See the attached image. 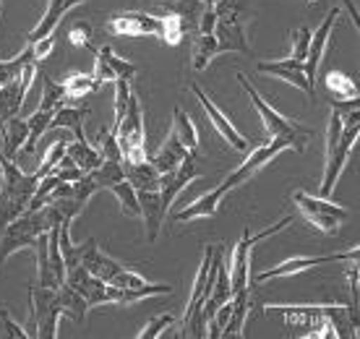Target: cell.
<instances>
[{"mask_svg": "<svg viewBox=\"0 0 360 339\" xmlns=\"http://www.w3.org/2000/svg\"><path fill=\"white\" fill-rule=\"evenodd\" d=\"M360 123H342V115L332 108L329 113V128H326V165L321 178V198L332 196L337 180L342 175L345 165L350 160V152L358 143Z\"/></svg>", "mask_w": 360, "mask_h": 339, "instance_id": "cell-1", "label": "cell"}, {"mask_svg": "<svg viewBox=\"0 0 360 339\" xmlns=\"http://www.w3.org/2000/svg\"><path fill=\"white\" fill-rule=\"evenodd\" d=\"M238 81H240V87L245 89L248 99L253 102V108H256V113L262 117V123H264V128H266L269 139H285L295 152H303L308 136H311V131H308L306 125H300L297 120H290V117H285L282 113H277V110L271 108L269 102L259 94V89L248 81L245 73H238Z\"/></svg>", "mask_w": 360, "mask_h": 339, "instance_id": "cell-2", "label": "cell"}, {"mask_svg": "<svg viewBox=\"0 0 360 339\" xmlns=\"http://www.w3.org/2000/svg\"><path fill=\"white\" fill-rule=\"evenodd\" d=\"M32 308H29L27 337L32 339H55L58 337V321H60V303H58V287H29Z\"/></svg>", "mask_w": 360, "mask_h": 339, "instance_id": "cell-3", "label": "cell"}, {"mask_svg": "<svg viewBox=\"0 0 360 339\" xmlns=\"http://www.w3.org/2000/svg\"><path fill=\"white\" fill-rule=\"evenodd\" d=\"M117 146L123 154V162H141L146 160V128H144V108H141V99L131 91L128 99V108L123 120L115 125Z\"/></svg>", "mask_w": 360, "mask_h": 339, "instance_id": "cell-4", "label": "cell"}, {"mask_svg": "<svg viewBox=\"0 0 360 339\" xmlns=\"http://www.w3.org/2000/svg\"><path fill=\"white\" fill-rule=\"evenodd\" d=\"M39 232H47L42 209H24L16 219H11L6 227H0V264L21 248H32V243Z\"/></svg>", "mask_w": 360, "mask_h": 339, "instance_id": "cell-5", "label": "cell"}, {"mask_svg": "<svg viewBox=\"0 0 360 339\" xmlns=\"http://www.w3.org/2000/svg\"><path fill=\"white\" fill-rule=\"evenodd\" d=\"M290 222H292V217H282L277 224H269V227L262 232H251V230L243 232V238H240L238 245L233 248V259H230V267H227V274H230V290H233V293L245 290V287L251 285V248L253 245L262 243L264 238L274 235V232L285 230Z\"/></svg>", "mask_w": 360, "mask_h": 339, "instance_id": "cell-6", "label": "cell"}, {"mask_svg": "<svg viewBox=\"0 0 360 339\" xmlns=\"http://www.w3.org/2000/svg\"><path fill=\"white\" fill-rule=\"evenodd\" d=\"M217 21H214V39L219 45V53H243L251 55V45L243 29V18H240V8L230 3V0H219L214 6Z\"/></svg>", "mask_w": 360, "mask_h": 339, "instance_id": "cell-7", "label": "cell"}, {"mask_svg": "<svg viewBox=\"0 0 360 339\" xmlns=\"http://www.w3.org/2000/svg\"><path fill=\"white\" fill-rule=\"evenodd\" d=\"M266 313H282L297 337H334L332 324L326 321V305H266Z\"/></svg>", "mask_w": 360, "mask_h": 339, "instance_id": "cell-8", "label": "cell"}, {"mask_svg": "<svg viewBox=\"0 0 360 339\" xmlns=\"http://www.w3.org/2000/svg\"><path fill=\"white\" fill-rule=\"evenodd\" d=\"M292 201H295L297 212L308 219V224H314L316 230L326 232V235H334L340 230V224L347 219V212L340 204H332L321 196H308L306 191H295Z\"/></svg>", "mask_w": 360, "mask_h": 339, "instance_id": "cell-9", "label": "cell"}, {"mask_svg": "<svg viewBox=\"0 0 360 339\" xmlns=\"http://www.w3.org/2000/svg\"><path fill=\"white\" fill-rule=\"evenodd\" d=\"M196 178H201V154L188 152L186 160L180 162L172 172H162L160 175V201H162L165 212L172 206V201L186 191Z\"/></svg>", "mask_w": 360, "mask_h": 339, "instance_id": "cell-10", "label": "cell"}, {"mask_svg": "<svg viewBox=\"0 0 360 339\" xmlns=\"http://www.w3.org/2000/svg\"><path fill=\"white\" fill-rule=\"evenodd\" d=\"M105 32L110 37L123 39H141V37H157L160 32V16L144 13V11H120L105 21Z\"/></svg>", "mask_w": 360, "mask_h": 339, "instance_id": "cell-11", "label": "cell"}, {"mask_svg": "<svg viewBox=\"0 0 360 339\" xmlns=\"http://www.w3.org/2000/svg\"><path fill=\"white\" fill-rule=\"evenodd\" d=\"M285 149H290V143L285 141V139H269L266 143H262V146H256L251 154H248V160L240 165V167H235L230 175H227L225 180H222V186L227 188V191H233L235 186H243L245 180H251L256 172L262 167H266L277 154H282Z\"/></svg>", "mask_w": 360, "mask_h": 339, "instance_id": "cell-12", "label": "cell"}, {"mask_svg": "<svg viewBox=\"0 0 360 339\" xmlns=\"http://www.w3.org/2000/svg\"><path fill=\"white\" fill-rule=\"evenodd\" d=\"M37 73H39L37 63H29L18 79H13L6 87H0V128H3L6 120H11V117H16L21 113L24 99H27L29 89H32V81L37 79Z\"/></svg>", "mask_w": 360, "mask_h": 339, "instance_id": "cell-13", "label": "cell"}, {"mask_svg": "<svg viewBox=\"0 0 360 339\" xmlns=\"http://www.w3.org/2000/svg\"><path fill=\"white\" fill-rule=\"evenodd\" d=\"M360 248L342 250V253H329V256H292V259L282 261L279 267L266 269L259 274V282H266V279H277V277H288V274H297V271H306L311 267H324V264H332V261H358Z\"/></svg>", "mask_w": 360, "mask_h": 339, "instance_id": "cell-14", "label": "cell"}, {"mask_svg": "<svg viewBox=\"0 0 360 339\" xmlns=\"http://www.w3.org/2000/svg\"><path fill=\"white\" fill-rule=\"evenodd\" d=\"M337 18H340V8H329L326 11L324 21L319 24V29L311 32V42H308L306 60H303V71H306V79L314 89H316V73H319L321 58H324V53H326V45H329V39H332V29H334V21H337Z\"/></svg>", "mask_w": 360, "mask_h": 339, "instance_id": "cell-15", "label": "cell"}, {"mask_svg": "<svg viewBox=\"0 0 360 339\" xmlns=\"http://www.w3.org/2000/svg\"><path fill=\"white\" fill-rule=\"evenodd\" d=\"M191 91H193V94H196V99L201 102V108H204V113L209 115L212 125L217 128V134L222 136V139H225V141L230 143L233 149H238V152H248V149H251V141H248V139H245V136L240 134V131H238L233 123H230V117H227L225 113L217 108L214 102H212V99H209L207 94L201 91V87L191 84Z\"/></svg>", "mask_w": 360, "mask_h": 339, "instance_id": "cell-16", "label": "cell"}, {"mask_svg": "<svg viewBox=\"0 0 360 339\" xmlns=\"http://www.w3.org/2000/svg\"><path fill=\"white\" fill-rule=\"evenodd\" d=\"M65 282H68L76 293L82 295L84 300L89 303V308H97V305H110L108 282H105V279H99V277H94V274H89L82 264L65 269Z\"/></svg>", "mask_w": 360, "mask_h": 339, "instance_id": "cell-17", "label": "cell"}, {"mask_svg": "<svg viewBox=\"0 0 360 339\" xmlns=\"http://www.w3.org/2000/svg\"><path fill=\"white\" fill-rule=\"evenodd\" d=\"M259 73H269V76H277L279 81H288L292 87H297L300 91H306L314 97L316 89L308 84L306 71H303V60H295V58H282V60H259L256 63Z\"/></svg>", "mask_w": 360, "mask_h": 339, "instance_id": "cell-18", "label": "cell"}, {"mask_svg": "<svg viewBox=\"0 0 360 339\" xmlns=\"http://www.w3.org/2000/svg\"><path fill=\"white\" fill-rule=\"evenodd\" d=\"M136 196H139V217L144 219L146 227V241L154 243L160 238L165 217H167L162 201H160V191H136Z\"/></svg>", "mask_w": 360, "mask_h": 339, "instance_id": "cell-19", "label": "cell"}, {"mask_svg": "<svg viewBox=\"0 0 360 339\" xmlns=\"http://www.w3.org/2000/svg\"><path fill=\"white\" fill-rule=\"evenodd\" d=\"M79 259H82V267L86 269L89 274L105 279V282H110V279L115 277L117 271L123 269L120 261H115L112 256H108L105 250L99 248L94 238H89L86 243H82V256H79Z\"/></svg>", "mask_w": 360, "mask_h": 339, "instance_id": "cell-20", "label": "cell"}, {"mask_svg": "<svg viewBox=\"0 0 360 339\" xmlns=\"http://www.w3.org/2000/svg\"><path fill=\"white\" fill-rule=\"evenodd\" d=\"M82 3H86V0H47L45 16L39 18V24L27 34V45H37V42H42V39H47V37H53L58 24H60V18H63L71 8L82 6Z\"/></svg>", "mask_w": 360, "mask_h": 339, "instance_id": "cell-21", "label": "cell"}, {"mask_svg": "<svg viewBox=\"0 0 360 339\" xmlns=\"http://www.w3.org/2000/svg\"><path fill=\"white\" fill-rule=\"evenodd\" d=\"M225 193H227V188L219 183L217 188L207 191L204 196H198L193 204H188L186 209H180L178 215H175V222H193V219H201V217L217 215V209H219V204H222Z\"/></svg>", "mask_w": 360, "mask_h": 339, "instance_id": "cell-22", "label": "cell"}, {"mask_svg": "<svg viewBox=\"0 0 360 339\" xmlns=\"http://www.w3.org/2000/svg\"><path fill=\"white\" fill-rule=\"evenodd\" d=\"M123 178L136 191H160V172L149 162V157L141 162H123Z\"/></svg>", "mask_w": 360, "mask_h": 339, "instance_id": "cell-23", "label": "cell"}, {"mask_svg": "<svg viewBox=\"0 0 360 339\" xmlns=\"http://www.w3.org/2000/svg\"><path fill=\"white\" fill-rule=\"evenodd\" d=\"M0 136H3V149H0V152L6 154L8 160L16 162L18 154H21V149H24V143H27V136H29L27 120H21L18 115L11 117V120H6L3 128H0Z\"/></svg>", "mask_w": 360, "mask_h": 339, "instance_id": "cell-24", "label": "cell"}, {"mask_svg": "<svg viewBox=\"0 0 360 339\" xmlns=\"http://www.w3.org/2000/svg\"><path fill=\"white\" fill-rule=\"evenodd\" d=\"M186 154H188V149L180 143V139L170 131V136H167V141L160 146V152L154 154V157H149V162H152L154 167H157V172L162 175V172H172V170L178 167L180 162L186 160Z\"/></svg>", "mask_w": 360, "mask_h": 339, "instance_id": "cell-25", "label": "cell"}, {"mask_svg": "<svg viewBox=\"0 0 360 339\" xmlns=\"http://www.w3.org/2000/svg\"><path fill=\"white\" fill-rule=\"evenodd\" d=\"M65 157H68V160H71L79 170H84V172H91L94 167L102 165V154L97 152V146H94V143L86 141V136L65 143Z\"/></svg>", "mask_w": 360, "mask_h": 339, "instance_id": "cell-26", "label": "cell"}, {"mask_svg": "<svg viewBox=\"0 0 360 339\" xmlns=\"http://www.w3.org/2000/svg\"><path fill=\"white\" fill-rule=\"evenodd\" d=\"M58 303H60V313L63 316H68L71 321L76 324H84L86 321V311H89V303L84 300L82 295L76 293L68 282H63V285H58Z\"/></svg>", "mask_w": 360, "mask_h": 339, "instance_id": "cell-27", "label": "cell"}, {"mask_svg": "<svg viewBox=\"0 0 360 339\" xmlns=\"http://www.w3.org/2000/svg\"><path fill=\"white\" fill-rule=\"evenodd\" d=\"M84 117H86V110L79 108V105H63L53 113V120H50V128H68L76 139L84 136Z\"/></svg>", "mask_w": 360, "mask_h": 339, "instance_id": "cell-28", "label": "cell"}, {"mask_svg": "<svg viewBox=\"0 0 360 339\" xmlns=\"http://www.w3.org/2000/svg\"><path fill=\"white\" fill-rule=\"evenodd\" d=\"M217 55H219V45H217L214 34H201V32H196L193 50H191V65L196 71H204Z\"/></svg>", "mask_w": 360, "mask_h": 339, "instance_id": "cell-29", "label": "cell"}, {"mask_svg": "<svg viewBox=\"0 0 360 339\" xmlns=\"http://www.w3.org/2000/svg\"><path fill=\"white\" fill-rule=\"evenodd\" d=\"M248 303H251V298H248V287L233 293V298H230L233 313H230V321H227L222 337H227V334H243V326H245V321H248Z\"/></svg>", "mask_w": 360, "mask_h": 339, "instance_id": "cell-30", "label": "cell"}, {"mask_svg": "<svg viewBox=\"0 0 360 339\" xmlns=\"http://www.w3.org/2000/svg\"><path fill=\"white\" fill-rule=\"evenodd\" d=\"M172 134L178 136L180 143L188 149V152H198V131L193 120H191L180 108L172 110Z\"/></svg>", "mask_w": 360, "mask_h": 339, "instance_id": "cell-31", "label": "cell"}, {"mask_svg": "<svg viewBox=\"0 0 360 339\" xmlns=\"http://www.w3.org/2000/svg\"><path fill=\"white\" fill-rule=\"evenodd\" d=\"M63 87H65V91H68V105H76V102H82L86 94L97 91L102 84H99L91 73H71V76L63 81Z\"/></svg>", "mask_w": 360, "mask_h": 339, "instance_id": "cell-32", "label": "cell"}, {"mask_svg": "<svg viewBox=\"0 0 360 339\" xmlns=\"http://www.w3.org/2000/svg\"><path fill=\"white\" fill-rule=\"evenodd\" d=\"M29 63H37L34 47L32 45H27L16 58H11V60H0V87H6V84H11L13 79H18Z\"/></svg>", "mask_w": 360, "mask_h": 339, "instance_id": "cell-33", "label": "cell"}, {"mask_svg": "<svg viewBox=\"0 0 360 339\" xmlns=\"http://www.w3.org/2000/svg\"><path fill=\"white\" fill-rule=\"evenodd\" d=\"M50 120H53V110H39L37 108L32 115H29L27 125H29V136H27V143H24V149L21 152L32 154L37 149V143H39V136L50 131Z\"/></svg>", "mask_w": 360, "mask_h": 339, "instance_id": "cell-34", "label": "cell"}, {"mask_svg": "<svg viewBox=\"0 0 360 339\" xmlns=\"http://www.w3.org/2000/svg\"><path fill=\"white\" fill-rule=\"evenodd\" d=\"M89 178L97 183V188L102 191V188H112L117 183V180H123V160L115 162V160H102V165L99 167H94L89 172Z\"/></svg>", "mask_w": 360, "mask_h": 339, "instance_id": "cell-35", "label": "cell"}, {"mask_svg": "<svg viewBox=\"0 0 360 339\" xmlns=\"http://www.w3.org/2000/svg\"><path fill=\"white\" fill-rule=\"evenodd\" d=\"M326 81V89L332 91L337 99H358V87H355V81L342 71H329L324 76Z\"/></svg>", "mask_w": 360, "mask_h": 339, "instance_id": "cell-36", "label": "cell"}, {"mask_svg": "<svg viewBox=\"0 0 360 339\" xmlns=\"http://www.w3.org/2000/svg\"><path fill=\"white\" fill-rule=\"evenodd\" d=\"M94 53L102 55V58L108 60V65L112 68V73H115V79H128V81H131V79L136 76V73H139V65H136V63H131V60H126V58H120V55H115L110 45L97 47Z\"/></svg>", "mask_w": 360, "mask_h": 339, "instance_id": "cell-37", "label": "cell"}, {"mask_svg": "<svg viewBox=\"0 0 360 339\" xmlns=\"http://www.w3.org/2000/svg\"><path fill=\"white\" fill-rule=\"evenodd\" d=\"M68 105V91H65L63 84H55L53 79H42V102H39V110H58Z\"/></svg>", "mask_w": 360, "mask_h": 339, "instance_id": "cell-38", "label": "cell"}, {"mask_svg": "<svg viewBox=\"0 0 360 339\" xmlns=\"http://www.w3.org/2000/svg\"><path fill=\"white\" fill-rule=\"evenodd\" d=\"M186 32H188L186 21L180 16H175V13H167V16L160 18V32H157V37L162 42H167V45H178L180 39L186 37Z\"/></svg>", "mask_w": 360, "mask_h": 339, "instance_id": "cell-39", "label": "cell"}, {"mask_svg": "<svg viewBox=\"0 0 360 339\" xmlns=\"http://www.w3.org/2000/svg\"><path fill=\"white\" fill-rule=\"evenodd\" d=\"M110 191L115 193V198L120 201V206H123V212H126L128 217H139V196H136V188L131 186L126 178L117 180Z\"/></svg>", "mask_w": 360, "mask_h": 339, "instance_id": "cell-40", "label": "cell"}, {"mask_svg": "<svg viewBox=\"0 0 360 339\" xmlns=\"http://www.w3.org/2000/svg\"><path fill=\"white\" fill-rule=\"evenodd\" d=\"M94 143H97V152L102 154V160H115V162L123 160L120 146H117V136H115V131H112V128L99 131L97 139H94Z\"/></svg>", "mask_w": 360, "mask_h": 339, "instance_id": "cell-41", "label": "cell"}, {"mask_svg": "<svg viewBox=\"0 0 360 339\" xmlns=\"http://www.w3.org/2000/svg\"><path fill=\"white\" fill-rule=\"evenodd\" d=\"M175 324V316L172 313H160V316H154V319H149V321L141 326V331L136 334L139 339H157L162 337V331H167Z\"/></svg>", "mask_w": 360, "mask_h": 339, "instance_id": "cell-42", "label": "cell"}, {"mask_svg": "<svg viewBox=\"0 0 360 339\" xmlns=\"http://www.w3.org/2000/svg\"><path fill=\"white\" fill-rule=\"evenodd\" d=\"M0 339H27V329L11 316L6 305H0Z\"/></svg>", "mask_w": 360, "mask_h": 339, "instance_id": "cell-43", "label": "cell"}, {"mask_svg": "<svg viewBox=\"0 0 360 339\" xmlns=\"http://www.w3.org/2000/svg\"><path fill=\"white\" fill-rule=\"evenodd\" d=\"M115 123H112V131H115V125L123 120L126 115V108H128V99H131V81L128 79H115Z\"/></svg>", "mask_w": 360, "mask_h": 339, "instance_id": "cell-44", "label": "cell"}, {"mask_svg": "<svg viewBox=\"0 0 360 339\" xmlns=\"http://www.w3.org/2000/svg\"><path fill=\"white\" fill-rule=\"evenodd\" d=\"M65 143L68 141H53L50 143V149L45 152V160H42V165H39V170H37V178L42 180L45 175H50V170L60 162V157L65 154Z\"/></svg>", "mask_w": 360, "mask_h": 339, "instance_id": "cell-45", "label": "cell"}, {"mask_svg": "<svg viewBox=\"0 0 360 339\" xmlns=\"http://www.w3.org/2000/svg\"><path fill=\"white\" fill-rule=\"evenodd\" d=\"M290 42H292V55H290V58H295V60H306L308 42H311V29L300 27V29H295V32H290Z\"/></svg>", "mask_w": 360, "mask_h": 339, "instance_id": "cell-46", "label": "cell"}, {"mask_svg": "<svg viewBox=\"0 0 360 339\" xmlns=\"http://www.w3.org/2000/svg\"><path fill=\"white\" fill-rule=\"evenodd\" d=\"M68 39H71V45L76 47H86V50H97V45L91 42V24H86V21H82V24H76V27L71 29V34H68Z\"/></svg>", "mask_w": 360, "mask_h": 339, "instance_id": "cell-47", "label": "cell"}, {"mask_svg": "<svg viewBox=\"0 0 360 339\" xmlns=\"http://www.w3.org/2000/svg\"><path fill=\"white\" fill-rule=\"evenodd\" d=\"M50 175H55V178L63 180V183H76V180H82L86 172L79 170L76 165H55V167L50 170Z\"/></svg>", "mask_w": 360, "mask_h": 339, "instance_id": "cell-48", "label": "cell"}, {"mask_svg": "<svg viewBox=\"0 0 360 339\" xmlns=\"http://www.w3.org/2000/svg\"><path fill=\"white\" fill-rule=\"evenodd\" d=\"M94 79L105 87V84H110V81H115V73H112V68L108 65V60L102 58V55H97L94 53V73H91Z\"/></svg>", "mask_w": 360, "mask_h": 339, "instance_id": "cell-49", "label": "cell"}, {"mask_svg": "<svg viewBox=\"0 0 360 339\" xmlns=\"http://www.w3.org/2000/svg\"><path fill=\"white\" fill-rule=\"evenodd\" d=\"M347 282H350L352 311H358V267H347Z\"/></svg>", "mask_w": 360, "mask_h": 339, "instance_id": "cell-50", "label": "cell"}, {"mask_svg": "<svg viewBox=\"0 0 360 339\" xmlns=\"http://www.w3.org/2000/svg\"><path fill=\"white\" fill-rule=\"evenodd\" d=\"M345 3V8L350 11V16H352V24H355V29H360V18H358V8H355V3L352 0H342Z\"/></svg>", "mask_w": 360, "mask_h": 339, "instance_id": "cell-51", "label": "cell"}, {"mask_svg": "<svg viewBox=\"0 0 360 339\" xmlns=\"http://www.w3.org/2000/svg\"><path fill=\"white\" fill-rule=\"evenodd\" d=\"M201 3H204V8H214L219 0H201Z\"/></svg>", "mask_w": 360, "mask_h": 339, "instance_id": "cell-52", "label": "cell"}, {"mask_svg": "<svg viewBox=\"0 0 360 339\" xmlns=\"http://www.w3.org/2000/svg\"><path fill=\"white\" fill-rule=\"evenodd\" d=\"M306 3H319V0H306Z\"/></svg>", "mask_w": 360, "mask_h": 339, "instance_id": "cell-53", "label": "cell"}]
</instances>
